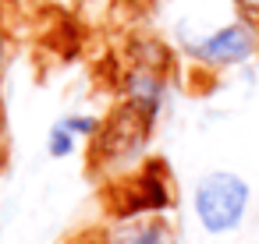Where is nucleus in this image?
I'll list each match as a JSON object with an SVG mask.
<instances>
[{"label": "nucleus", "instance_id": "obj_3", "mask_svg": "<svg viewBox=\"0 0 259 244\" xmlns=\"http://www.w3.org/2000/svg\"><path fill=\"white\" fill-rule=\"evenodd\" d=\"M107 244H174V230L163 219H149V216H132L128 223H121Z\"/></svg>", "mask_w": 259, "mask_h": 244}, {"label": "nucleus", "instance_id": "obj_2", "mask_svg": "<svg viewBox=\"0 0 259 244\" xmlns=\"http://www.w3.org/2000/svg\"><path fill=\"white\" fill-rule=\"evenodd\" d=\"M181 46L192 60H199L202 68H231L241 64L255 53V25L248 22H231L202 39H192L181 32Z\"/></svg>", "mask_w": 259, "mask_h": 244}, {"label": "nucleus", "instance_id": "obj_8", "mask_svg": "<svg viewBox=\"0 0 259 244\" xmlns=\"http://www.w3.org/2000/svg\"><path fill=\"white\" fill-rule=\"evenodd\" d=\"M0 68H4V36H0Z\"/></svg>", "mask_w": 259, "mask_h": 244}, {"label": "nucleus", "instance_id": "obj_5", "mask_svg": "<svg viewBox=\"0 0 259 244\" xmlns=\"http://www.w3.org/2000/svg\"><path fill=\"white\" fill-rule=\"evenodd\" d=\"M47 149H50V156H57V159H64V156H71V149H75V131L61 120V124H54L50 128V135H47Z\"/></svg>", "mask_w": 259, "mask_h": 244}, {"label": "nucleus", "instance_id": "obj_4", "mask_svg": "<svg viewBox=\"0 0 259 244\" xmlns=\"http://www.w3.org/2000/svg\"><path fill=\"white\" fill-rule=\"evenodd\" d=\"M124 92H128V103H132V106H139L149 120H156V113H160V106H163V92H167L156 75H149V71H132L128 82H124Z\"/></svg>", "mask_w": 259, "mask_h": 244}, {"label": "nucleus", "instance_id": "obj_6", "mask_svg": "<svg viewBox=\"0 0 259 244\" xmlns=\"http://www.w3.org/2000/svg\"><path fill=\"white\" fill-rule=\"evenodd\" d=\"M64 124L75 131V135H96V117H89V113H75V117H64Z\"/></svg>", "mask_w": 259, "mask_h": 244}, {"label": "nucleus", "instance_id": "obj_1", "mask_svg": "<svg viewBox=\"0 0 259 244\" xmlns=\"http://www.w3.org/2000/svg\"><path fill=\"white\" fill-rule=\"evenodd\" d=\"M248 205V184L238 173H209L195 188V216L209 233H231Z\"/></svg>", "mask_w": 259, "mask_h": 244}, {"label": "nucleus", "instance_id": "obj_7", "mask_svg": "<svg viewBox=\"0 0 259 244\" xmlns=\"http://www.w3.org/2000/svg\"><path fill=\"white\" fill-rule=\"evenodd\" d=\"M238 4H241L248 15H259V0H238Z\"/></svg>", "mask_w": 259, "mask_h": 244}]
</instances>
